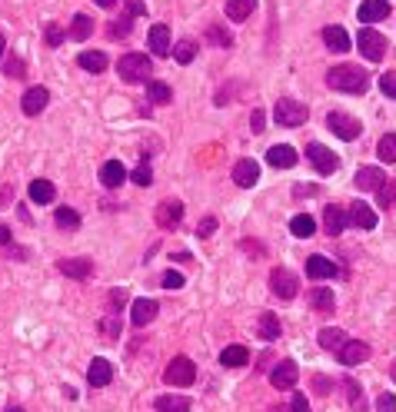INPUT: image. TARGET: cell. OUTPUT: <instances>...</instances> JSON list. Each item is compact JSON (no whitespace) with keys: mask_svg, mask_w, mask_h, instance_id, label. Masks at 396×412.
<instances>
[{"mask_svg":"<svg viewBox=\"0 0 396 412\" xmlns=\"http://www.w3.org/2000/svg\"><path fill=\"white\" fill-rule=\"evenodd\" d=\"M326 83H330V90L340 93H366L370 90V74L356 63H340L326 74Z\"/></svg>","mask_w":396,"mask_h":412,"instance_id":"obj_1","label":"cell"},{"mask_svg":"<svg viewBox=\"0 0 396 412\" xmlns=\"http://www.w3.org/2000/svg\"><path fill=\"white\" fill-rule=\"evenodd\" d=\"M117 74L127 83H150L153 63L147 53H123L120 60H117Z\"/></svg>","mask_w":396,"mask_h":412,"instance_id":"obj_2","label":"cell"},{"mask_svg":"<svg viewBox=\"0 0 396 412\" xmlns=\"http://www.w3.org/2000/svg\"><path fill=\"white\" fill-rule=\"evenodd\" d=\"M306 117H310L306 104L293 100V97H283V100H276V107H274L276 126H287V130H293V126H303Z\"/></svg>","mask_w":396,"mask_h":412,"instance_id":"obj_3","label":"cell"},{"mask_svg":"<svg viewBox=\"0 0 396 412\" xmlns=\"http://www.w3.org/2000/svg\"><path fill=\"white\" fill-rule=\"evenodd\" d=\"M164 382H167V386H180V389L193 386V382H197V366H193V359L173 356V359L167 363V369H164Z\"/></svg>","mask_w":396,"mask_h":412,"instance_id":"obj_4","label":"cell"},{"mask_svg":"<svg viewBox=\"0 0 396 412\" xmlns=\"http://www.w3.org/2000/svg\"><path fill=\"white\" fill-rule=\"evenodd\" d=\"M326 130H333L340 140L353 143V140H360V133H363V123L356 120V117H350V113H343V110H330L326 113Z\"/></svg>","mask_w":396,"mask_h":412,"instance_id":"obj_5","label":"cell"},{"mask_svg":"<svg viewBox=\"0 0 396 412\" xmlns=\"http://www.w3.org/2000/svg\"><path fill=\"white\" fill-rule=\"evenodd\" d=\"M386 47H390V40H386L383 33H377L373 27H363L360 37H356V50H360L370 63H380L383 57H386Z\"/></svg>","mask_w":396,"mask_h":412,"instance_id":"obj_6","label":"cell"},{"mask_svg":"<svg viewBox=\"0 0 396 412\" xmlns=\"http://www.w3.org/2000/svg\"><path fill=\"white\" fill-rule=\"evenodd\" d=\"M296 290H300V279H296L293 270H287V266H274V270H270V292H274V296L293 299Z\"/></svg>","mask_w":396,"mask_h":412,"instance_id":"obj_7","label":"cell"},{"mask_svg":"<svg viewBox=\"0 0 396 412\" xmlns=\"http://www.w3.org/2000/svg\"><path fill=\"white\" fill-rule=\"evenodd\" d=\"M306 160L317 167L320 176H330V173H336V167H340V156H336L333 150H326L323 143H306Z\"/></svg>","mask_w":396,"mask_h":412,"instance_id":"obj_8","label":"cell"},{"mask_svg":"<svg viewBox=\"0 0 396 412\" xmlns=\"http://www.w3.org/2000/svg\"><path fill=\"white\" fill-rule=\"evenodd\" d=\"M296 379H300V366H296L293 359H283V363H276V366L270 369V386H274V389H293Z\"/></svg>","mask_w":396,"mask_h":412,"instance_id":"obj_9","label":"cell"},{"mask_svg":"<svg viewBox=\"0 0 396 412\" xmlns=\"http://www.w3.org/2000/svg\"><path fill=\"white\" fill-rule=\"evenodd\" d=\"M336 356H340V363H343V366H360V363L370 359V346L360 343V339H347V343L336 349Z\"/></svg>","mask_w":396,"mask_h":412,"instance_id":"obj_10","label":"cell"},{"mask_svg":"<svg viewBox=\"0 0 396 412\" xmlns=\"http://www.w3.org/2000/svg\"><path fill=\"white\" fill-rule=\"evenodd\" d=\"M47 104H50V90H47V87H31V90L20 97V110H24L27 117H37V113H44Z\"/></svg>","mask_w":396,"mask_h":412,"instance_id":"obj_11","label":"cell"},{"mask_svg":"<svg viewBox=\"0 0 396 412\" xmlns=\"http://www.w3.org/2000/svg\"><path fill=\"white\" fill-rule=\"evenodd\" d=\"M180 220H183L180 199H164V203H157V226L160 229H173Z\"/></svg>","mask_w":396,"mask_h":412,"instance_id":"obj_12","label":"cell"},{"mask_svg":"<svg viewBox=\"0 0 396 412\" xmlns=\"http://www.w3.org/2000/svg\"><path fill=\"white\" fill-rule=\"evenodd\" d=\"M340 273V266L333 260H326L320 253H313V256H306V276L310 279H333Z\"/></svg>","mask_w":396,"mask_h":412,"instance_id":"obj_13","label":"cell"},{"mask_svg":"<svg viewBox=\"0 0 396 412\" xmlns=\"http://www.w3.org/2000/svg\"><path fill=\"white\" fill-rule=\"evenodd\" d=\"M296 150L290 147V143H276V147H270L267 150V163L270 167H276V170H290V167H296Z\"/></svg>","mask_w":396,"mask_h":412,"instance_id":"obj_14","label":"cell"},{"mask_svg":"<svg viewBox=\"0 0 396 412\" xmlns=\"http://www.w3.org/2000/svg\"><path fill=\"white\" fill-rule=\"evenodd\" d=\"M87 382H90L93 389H104V386L113 382V366H110L104 356H97V359L90 363V369H87Z\"/></svg>","mask_w":396,"mask_h":412,"instance_id":"obj_15","label":"cell"},{"mask_svg":"<svg viewBox=\"0 0 396 412\" xmlns=\"http://www.w3.org/2000/svg\"><path fill=\"white\" fill-rule=\"evenodd\" d=\"M127 167H123L120 160H107L104 167H100V183L107 186V190H117V186H123L127 183Z\"/></svg>","mask_w":396,"mask_h":412,"instance_id":"obj_16","label":"cell"},{"mask_svg":"<svg viewBox=\"0 0 396 412\" xmlns=\"http://www.w3.org/2000/svg\"><path fill=\"white\" fill-rule=\"evenodd\" d=\"M390 10H393V7H390V0H363V3H360V20H363V24H377V20H386V17H390Z\"/></svg>","mask_w":396,"mask_h":412,"instance_id":"obj_17","label":"cell"},{"mask_svg":"<svg viewBox=\"0 0 396 412\" xmlns=\"http://www.w3.org/2000/svg\"><path fill=\"white\" fill-rule=\"evenodd\" d=\"M260 180V167L257 160H237V167H233V183L250 190V186Z\"/></svg>","mask_w":396,"mask_h":412,"instance_id":"obj_18","label":"cell"},{"mask_svg":"<svg viewBox=\"0 0 396 412\" xmlns=\"http://www.w3.org/2000/svg\"><path fill=\"white\" fill-rule=\"evenodd\" d=\"M347 223H350V213H347L343 206H326V210H323V226H326L330 236H340V233L347 229Z\"/></svg>","mask_w":396,"mask_h":412,"instance_id":"obj_19","label":"cell"},{"mask_svg":"<svg viewBox=\"0 0 396 412\" xmlns=\"http://www.w3.org/2000/svg\"><path fill=\"white\" fill-rule=\"evenodd\" d=\"M170 50H173V44H170L167 24H153L150 27V53L153 57H170Z\"/></svg>","mask_w":396,"mask_h":412,"instance_id":"obj_20","label":"cell"},{"mask_svg":"<svg viewBox=\"0 0 396 412\" xmlns=\"http://www.w3.org/2000/svg\"><path fill=\"white\" fill-rule=\"evenodd\" d=\"M350 223L356 229H377V213L366 206L363 199H356V203H350Z\"/></svg>","mask_w":396,"mask_h":412,"instance_id":"obj_21","label":"cell"},{"mask_svg":"<svg viewBox=\"0 0 396 412\" xmlns=\"http://www.w3.org/2000/svg\"><path fill=\"white\" fill-rule=\"evenodd\" d=\"M323 44L330 47L333 53H347V50H350V33L343 31V27H333V24H330V27H323Z\"/></svg>","mask_w":396,"mask_h":412,"instance_id":"obj_22","label":"cell"},{"mask_svg":"<svg viewBox=\"0 0 396 412\" xmlns=\"http://www.w3.org/2000/svg\"><path fill=\"white\" fill-rule=\"evenodd\" d=\"M57 270H61L63 276H70V279H87V276L93 273V260H61L57 263Z\"/></svg>","mask_w":396,"mask_h":412,"instance_id":"obj_23","label":"cell"},{"mask_svg":"<svg viewBox=\"0 0 396 412\" xmlns=\"http://www.w3.org/2000/svg\"><path fill=\"white\" fill-rule=\"evenodd\" d=\"M383 180H386V176H383L380 167H360V170H356V176H353L356 190H377Z\"/></svg>","mask_w":396,"mask_h":412,"instance_id":"obj_24","label":"cell"},{"mask_svg":"<svg viewBox=\"0 0 396 412\" xmlns=\"http://www.w3.org/2000/svg\"><path fill=\"white\" fill-rule=\"evenodd\" d=\"M157 299H134V326H147V322H153L157 320Z\"/></svg>","mask_w":396,"mask_h":412,"instance_id":"obj_25","label":"cell"},{"mask_svg":"<svg viewBox=\"0 0 396 412\" xmlns=\"http://www.w3.org/2000/svg\"><path fill=\"white\" fill-rule=\"evenodd\" d=\"M250 363V349L246 346H227V349L220 352V366L227 369H240Z\"/></svg>","mask_w":396,"mask_h":412,"instance_id":"obj_26","label":"cell"},{"mask_svg":"<svg viewBox=\"0 0 396 412\" xmlns=\"http://www.w3.org/2000/svg\"><path fill=\"white\" fill-rule=\"evenodd\" d=\"M153 409L157 412H190L193 409V402H190L187 396H157Z\"/></svg>","mask_w":396,"mask_h":412,"instance_id":"obj_27","label":"cell"},{"mask_svg":"<svg viewBox=\"0 0 396 412\" xmlns=\"http://www.w3.org/2000/svg\"><path fill=\"white\" fill-rule=\"evenodd\" d=\"M257 333H260V339H267V343L280 339V320H276V313H260Z\"/></svg>","mask_w":396,"mask_h":412,"instance_id":"obj_28","label":"cell"},{"mask_svg":"<svg viewBox=\"0 0 396 412\" xmlns=\"http://www.w3.org/2000/svg\"><path fill=\"white\" fill-rule=\"evenodd\" d=\"M77 63L84 67V70H90V74H104L107 70V53H100V50H84Z\"/></svg>","mask_w":396,"mask_h":412,"instance_id":"obj_29","label":"cell"},{"mask_svg":"<svg viewBox=\"0 0 396 412\" xmlns=\"http://www.w3.org/2000/svg\"><path fill=\"white\" fill-rule=\"evenodd\" d=\"M90 33H93V20H90L87 14H77L74 20H70V31H67V37H70V40L84 44V40H87Z\"/></svg>","mask_w":396,"mask_h":412,"instance_id":"obj_30","label":"cell"},{"mask_svg":"<svg viewBox=\"0 0 396 412\" xmlns=\"http://www.w3.org/2000/svg\"><path fill=\"white\" fill-rule=\"evenodd\" d=\"M290 233H293V236H300V240H310V236L317 233V220H313L310 213L293 216V220H290Z\"/></svg>","mask_w":396,"mask_h":412,"instance_id":"obj_31","label":"cell"},{"mask_svg":"<svg viewBox=\"0 0 396 412\" xmlns=\"http://www.w3.org/2000/svg\"><path fill=\"white\" fill-rule=\"evenodd\" d=\"M310 306L317 309V313H333V290H326V286H317V290H310Z\"/></svg>","mask_w":396,"mask_h":412,"instance_id":"obj_32","label":"cell"},{"mask_svg":"<svg viewBox=\"0 0 396 412\" xmlns=\"http://www.w3.org/2000/svg\"><path fill=\"white\" fill-rule=\"evenodd\" d=\"M54 197H57V190H54V183H50V180H33V183H31V199L37 203V206L54 203Z\"/></svg>","mask_w":396,"mask_h":412,"instance_id":"obj_33","label":"cell"},{"mask_svg":"<svg viewBox=\"0 0 396 412\" xmlns=\"http://www.w3.org/2000/svg\"><path fill=\"white\" fill-rule=\"evenodd\" d=\"M147 100H153L157 107H167L170 100H173V90H170L164 80H150L147 83Z\"/></svg>","mask_w":396,"mask_h":412,"instance_id":"obj_34","label":"cell"},{"mask_svg":"<svg viewBox=\"0 0 396 412\" xmlns=\"http://www.w3.org/2000/svg\"><path fill=\"white\" fill-rule=\"evenodd\" d=\"M343 386H347V396H350V409L353 412H366V409H370V402H366L363 389H360V382L347 376V379H343Z\"/></svg>","mask_w":396,"mask_h":412,"instance_id":"obj_35","label":"cell"},{"mask_svg":"<svg viewBox=\"0 0 396 412\" xmlns=\"http://www.w3.org/2000/svg\"><path fill=\"white\" fill-rule=\"evenodd\" d=\"M253 7H257V0H227V17L237 20V24H244L246 17L253 14Z\"/></svg>","mask_w":396,"mask_h":412,"instance_id":"obj_36","label":"cell"},{"mask_svg":"<svg viewBox=\"0 0 396 412\" xmlns=\"http://www.w3.org/2000/svg\"><path fill=\"white\" fill-rule=\"evenodd\" d=\"M317 339H320V346L326 352H336L343 343H347V333H343V329H336V326H333V329L326 326V329H320V336H317Z\"/></svg>","mask_w":396,"mask_h":412,"instance_id":"obj_37","label":"cell"},{"mask_svg":"<svg viewBox=\"0 0 396 412\" xmlns=\"http://www.w3.org/2000/svg\"><path fill=\"white\" fill-rule=\"evenodd\" d=\"M377 156L383 163H396V133H383L377 143Z\"/></svg>","mask_w":396,"mask_h":412,"instance_id":"obj_38","label":"cell"},{"mask_svg":"<svg viewBox=\"0 0 396 412\" xmlns=\"http://www.w3.org/2000/svg\"><path fill=\"white\" fill-rule=\"evenodd\" d=\"M100 333L113 343V339H120V313H107L104 320H100Z\"/></svg>","mask_w":396,"mask_h":412,"instance_id":"obj_39","label":"cell"},{"mask_svg":"<svg viewBox=\"0 0 396 412\" xmlns=\"http://www.w3.org/2000/svg\"><path fill=\"white\" fill-rule=\"evenodd\" d=\"M173 57H177V63H193V57H197V44H193V40H180V44L173 47Z\"/></svg>","mask_w":396,"mask_h":412,"instance_id":"obj_40","label":"cell"},{"mask_svg":"<svg viewBox=\"0 0 396 412\" xmlns=\"http://www.w3.org/2000/svg\"><path fill=\"white\" fill-rule=\"evenodd\" d=\"M54 220H57V226L61 229H77L80 226V213H77V210H67V206H61Z\"/></svg>","mask_w":396,"mask_h":412,"instance_id":"obj_41","label":"cell"},{"mask_svg":"<svg viewBox=\"0 0 396 412\" xmlns=\"http://www.w3.org/2000/svg\"><path fill=\"white\" fill-rule=\"evenodd\" d=\"M377 199H380V206H396V180L377 186Z\"/></svg>","mask_w":396,"mask_h":412,"instance_id":"obj_42","label":"cell"},{"mask_svg":"<svg viewBox=\"0 0 396 412\" xmlns=\"http://www.w3.org/2000/svg\"><path fill=\"white\" fill-rule=\"evenodd\" d=\"M207 37H210V40H214L216 47H223V50H227V47H233V37H230L227 31H223V27H210V31H207Z\"/></svg>","mask_w":396,"mask_h":412,"instance_id":"obj_43","label":"cell"},{"mask_svg":"<svg viewBox=\"0 0 396 412\" xmlns=\"http://www.w3.org/2000/svg\"><path fill=\"white\" fill-rule=\"evenodd\" d=\"M380 90L386 93V100H396V70H386L380 76Z\"/></svg>","mask_w":396,"mask_h":412,"instance_id":"obj_44","label":"cell"},{"mask_svg":"<svg viewBox=\"0 0 396 412\" xmlns=\"http://www.w3.org/2000/svg\"><path fill=\"white\" fill-rule=\"evenodd\" d=\"M130 180H134L137 186H150V183H153V173H150V167H147V163H140V167L134 170V173H130Z\"/></svg>","mask_w":396,"mask_h":412,"instance_id":"obj_45","label":"cell"},{"mask_svg":"<svg viewBox=\"0 0 396 412\" xmlns=\"http://www.w3.org/2000/svg\"><path fill=\"white\" fill-rule=\"evenodd\" d=\"M3 74L10 76V80H20V76H27V74H24V60H20V57H10V60L3 63Z\"/></svg>","mask_w":396,"mask_h":412,"instance_id":"obj_46","label":"cell"},{"mask_svg":"<svg viewBox=\"0 0 396 412\" xmlns=\"http://www.w3.org/2000/svg\"><path fill=\"white\" fill-rule=\"evenodd\" d=\"M130 27H134V24H130V17H120V20H113V24H110V37H113V40H117V37H127Z\"/></svg>","mask_w":396,"mask_h":412,"instance_id":"obj_47","label":"cell"},{"mask_svg":"<svg viewBox=\"0 0 396 412\" xmlns=\"http://www.w3.org/2000/svg\"><path fill=\"white\" fill-rule=\"evenodd\" d=\"M164 290H183V276L177 270H167L164 273Z\"/></svg>","mask_w":396,"mask_h":412,"instance_id":"obj_48","label":"cell"},{"mask_svg":"<svg viewBox=\"0 0 396 412\" xmlns=\"http://www.w3.org/2000/svg\"><path fill=\"white\" fill-rule=\"evenodd\" d=\"M47 44H50V47H61L63 44L61 24H47Z\"/></svg>","mask_w":396,"mask_h":412,"instance_id":"obj_49","label":"cell"},{"mask_svg":"<svg viewBox=\"0 0 396 412\" xmlns=\"http://www.w3.org/2000/svg\"><path fill=\"white\" fill-rule=\"evenodd\" d=\"M214 229H216V216H203V223H200V226H197L200 240H207V236H214Z\"/></svg>","mask_w":396,"mask_h":412,"instance_id":"obj_50","label":"cell"},{"mask_svg":"<svg viewBox=\"0 0 396 412\" xmlns=\"http://www.w3.org/2000/svg\"><path fill=\"white\" fill-rule=\"evenodd\" d=\"M263 123H267V113H263V110H253V113H250V130H253V133H263V130H267Z\"/></svg>","mask_w":396,"mask_h":412,"instance_id":"obj_51","label":"cell"},{"mask_svg":"<svg viewBox=\"0 0 396 412\" xmlns=\"http://www.w3.org/2000/svg\"><path fill=\"white\" fill-rule=\"evenodd\" d=\"M377 409H380V412H396V396L383 393V396L377 399Z\"/></svg>","mask_w":396,"mask_h":412,"instance_id":"obj_52","label":"cell"},{"mask_svg":"<svg viewBox=\"0 0 396 412\" xmlns=\"http://www.w3.org/2000/svg\"><path fill=\"white\" fill-rule=\"evenodd\" d=\"M127 14H130V17H143V14H147L143 0H127Z\"/></svg>","mask_w":396,"mask_h":412,"instance_id":"obj_53","label":"cell"},{"mask_svg":"<svg viewBox=\"0 0 396 412\" xmlns=\"http://www.w3.org/2000/svg\"><path fill=\"white\" fill-rule=\"evenodd\" d=\"M290 412H310V402H306L303 393H296V396H293V406H290Z\"/></svg>","mask_w":396,"mask_h":412,"instance_id":"obj_54","label":"cell"},{"mask_svg":"<svg viewBox=\"0 0 396 412\" xmlns=\"http://www.w3.org/2000/svg\"><path fill=\"white\" fill-rule=\"evenodd\" d=\"M123 303H127V290L120 286V290L110 292V306H123Z\"/></svg>","mask_w":396,"mask_h":412,"instance_id":"obj_55","label":"cell"},{"mask_svg":"<svg viewBox=\"0 0 396 412\" xmlns=\"http://www.w3.org/2000/svg\"><path fill=\"white\" fill-rule=\"evenodd\" d=\"M10 240H14V236H10V229L0 226V246H10Z\"/></svg>","mask_w":396,"mask_h":412,"instance_id":"obj_56","label":"cell"},{"mask_svg":"<svg viewBox=\"0 0 396 412\" xmlns=\"http://www.w3.org/2000/svg\"><path fill=\"white\" fill-rule=\"evenodd\" d=\"M7 412H27V409H24V406H14V402H10V406H7Z\"/></svg>","mask_w":396,"mask_h":412,"instance_id":"obj_57","label":"cell"},{"mask_svg":"<svg viewBox=\"0 0 396 412\" xmlns=\"http://www.w3.org/2000/svg\"><path fill=\"white\" fill-rule=\"evenodd\" d=\"M97 3H100V7H107V10H110V7H113L117 0H97Z\"/></svg>","mask_w":396,"mask_h":412,"instance_id":"obj_58","label":"cell"},{"mask_svg":"<svg viewBox=\"0 0 396 412\" xmlns=\"http://www.w3.org/2000/svg\"><path fill=\"white\" fill-rule=\"evenodd\" d=\"M390 376H393V382H396V359L390 363Z\"/></svg>","mask_w":396,"mask_h":412,"instance_id":"obj_59","label":"cell"},{"mask_svg":"<svg viewBox=\"0 0 396 412\" xmlns=\"http://www.w3.org/2000/svg\"><path fill=\"white\" fill-rule=\"evenodd\" d=\"M0 57H3V33H0Z\"/></svg>","mask_w":396,"mask_h":412,"instance_id":"obj_60","label":"cell"},{"mask_svg":"<svg viewBox=\"0 0 396 412\" xmlns=\"http://www.w3.org/2000/svg\"><path fill=\"white\" fill-rule=\"evenodd\" d=\"M270 412H287V409H276V406H274V409H270Z\"/></svg>","mask_w":396,"mask_h":412,"instance_id":"obj_61","label":"cell"}]
</instances>
